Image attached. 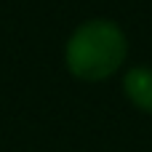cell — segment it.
I'll return each mask as SVG.
<instances>
[{"label": "cell", "instance_id": "6da1fadb", "mask_svg": "<svg viewBox=\"0 0 152 152\" xmlns=\"http://www.w3.org/2000/svg\"><path fill=\"white\" fill-rule=\"evenodd\" d=\"M128 56V37L112 19L80 21L64 43V67L75 80L102 83L118 75Z\"/></svg>", "mask_w": 152, "mask_h": 152}, {"label": "cell", "instance_id": "7a4b0ae2", "mask_svg": "<svg viewBox=\"0 0 152 152\" xmlns=\"http://www.w3.org/2000/svg\"><path fill=\"white\" fill-rule=\"evenodd\" d=\"M123 94L139 110L152 115V67L134 64L123 72Z\"/></svg>", "mask_w": 152, "mask_h": 152}]
</instances>
